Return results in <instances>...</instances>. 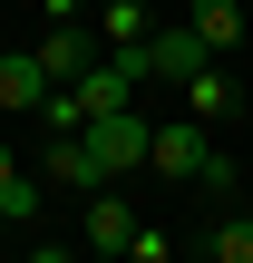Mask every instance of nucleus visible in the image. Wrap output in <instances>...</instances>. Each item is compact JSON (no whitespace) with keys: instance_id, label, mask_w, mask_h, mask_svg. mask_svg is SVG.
<instances>
[{"instance_id":"obj_4","label":"nucleus","mask_w":253,"mask_h":263,"mask_svg":"<svg viewBox=\"0 0 253 263\" xmlns=\"http://www.w3.org/2000/svg\"><path fill=\"white\" fill-rule=\"evenodd\" d=\"M107 39H88L78 20H49V39H39V68H49V88H68V78H88V59H98Z\"/></svg>"},{"instance_id":"obj_13","label":"nucleus","mask_w":253,"mask_h":263,"mask_svg":"<svg viewBox=\"0 0 253 263\" xmlns=\"http://www.w3.org/2000/svg\"><path fill=\"white\" fill-rule=\"evenodd\" d=\"M10 176H20V156H10V146H0V185H10Z\"/></svg>"},{"instance_id":"obj_11","label":"nucleus","mask_w":253,"mask_h":263,"mask_svg":"<svg viewBox=\"0 0 253 263\" xmlns=\"http://www.w3.org/2000/svg\"><path fill=\"white\" fill-rule=\"evenodd\" d=\"M146 29H156L146 0H107V10H98V39H107V49H117V39H146Z\"/></svg>"},{"instance_id":"obj_8","label":"nucleus","mask_w":253,"mask_h":263,"mask_svg":"<svg viewBox=\"0 0 253 263\" xmlns=\"http://www.w3.org/2000/svg\"><path fill=\"white\" fill-rule=\"evenodd\" d=\"M185 117H205V127H224V117H234V78H224L215 59L185 78Z\"/></svg>"},{"instance_id":"obj_12","label":"nucleus","mask_w":253,"mask_h":263,"mask_svg":"<svg viewBox=\"0 0 253 263\" xmlns=\"http://www.w3.org/2000/svg\"><path fill=\"white\" fill-rule=\"evenodd\" d=\"M127 254H137V263H166V254H185V244H176V234H156V224H137V244H127Z\"/></svg>"},{"instance_id":"obj_1","label":"nucleus","mask_w":253,"mask_h":263,"mask_svg":"<svg viewBox=\"0 0 253 263\" xmlns=\"http://www.w3.org/2000/svg\"><path fill=\"white\" fill-rule=\"evenodd\" d=\"M146 166H156V176H176V185H195V195H215V205L234 195V156L215 146V127H205V117H166V127L146 137Z\"/></svg>"},{"instance_id":"obj_3","label":"nucleus","mask_w":253,"mask_h":263,"mask_svg":"<svg viewBox=\"0 0 253 263\" xmlns=\"http://www.w3.org/2000/svg\"><path fill=\"white\" fill-rule=\"evenodd\" d=\"M127 244H137V215H127L117 185H98V195L78 205V254H127Z\"/></svg>"},{"instance_id":"obj_6","label":"nucleus","mask_w":253,"mask_h":263,"mask_svg":"<svg viewBox=\"0 0 253 263\" xmlns=\"http://www.w3.org/2000/svg\"><path fill=\"white\" fill-rule=\"evenodd\" d=\"M39 98H49L39 49H0V107H10V117H39Z\"/></svg>"},{"instance_id":"obj_9","label":"nucleus","mask_w":253,"mask_h":263,"mask_svg":"<svg viewBox=\"0 0 253 263\" xmlns=\"http://www.w3.org/2000/svg\"><path fill=\"white\" fill-rule=\"evenodd\" d=\"M195 254L205 263H253V215H215V224L195 234Z\"/></svg>"},{"instance_id":"obj_10","label":"nucleus","mask_w":253,"mask_h":263,"mask_svg":"<svg viewBox=\"0 0 253 263\" xmlns=\"http://www.w3.org/2000/svg\"><path fill=\"white\" fill-rule=\"evenodd\" d=\"M39 215H49V176H39V166H20V176L0 185V224H39Z\"/></svg>"},{"instance_id":"obj_2","label":"nucleus","mask_w":253,"mask_h":263,"mask_svg":"<svg viewBox=\"0 0 253 263\" xmlns=\"http://www.w3.org/2000/svg\"><path fill=\"white\" fill-rule=\"evenodd\" d=\"M78 137H88L98 176L117 185V176H137V166H146V137H156V127H146V117H137V98H127V107H98V117H88Z\"/></svg>"},{"instance_id":"obj_5","label":"nucleus","mask_w":253,"mask_h":263,"mask_svg":"<svg viewBox=\"0 0 253 263\" xmlns=\"http://www.w3.org/2000/svg\"><path fill=\"white\" fill-rule=\"evenodd\" d=\"M205 59H215V49H205V39L185 29V20H176V29H146V68H156V78H176V88H185V78H195Z\"/></svg>"},{"instance_id":"obj_7","label":"nucleus","mask_w":253,"mask_h":263,"mask_svg":"<svg viewBox=\"0 0 253 263\" xmlns=\"http://www.w3.org/2000/svg\"><path fill=\"white\" fill-rule=\"evenodd\" d=\"M185 29L224 59V49H244V0H185Z\"/></svg>"}]
</instances>
